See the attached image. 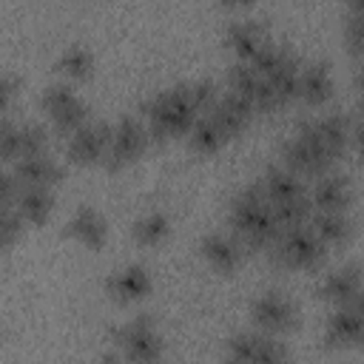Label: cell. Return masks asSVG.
Returning <instances> with one entry per match:
<instances>
[{
  "mask_svg": "<svg viewBox=\"0 0 364 364\" xmlns=\"http://www.w3.org/2000/svg\"><path fill=\"white\" fill-rule=\"evenodd\" d=\"M14 208L26 219V225H43L54 210V191L40 185H23Z\"/></svg>",
  "mask_w": 364,
  "mask_h": 364,
  "instance_id": "cell-20",
  "label": "cell"
},
{
  "mask_svg": "<svg viewBox=\"0 0 364 364\" xmlns=\"http://www.w3.org/2000/svg\"><path fill=\"white\" fill-rule=\"evenodd\" d=\"M26 219L20 216V210L14 205H0V242L3 247H11L20 236H23Z\"/></svg>",
  "mask_w": 364,
  "mask_h": 364,
  "instance_id": "cell-31",
  "label": "cell"
},
{
  "mask_svg": "<svg viewBox=\"0 0 364 364\" xmlns=\"http://www.w3.org/2000/svg\"><path fill=\"white\" fill-rule=\"evenodd\" d=\"M358 88H361V94H364V65L358 68Z\"/></svg>",
  "mask_w": 364,
  "mask_h": 364,
  "instance_id": "cell-36",
  "label": "cell"
},
{
  "mask_svg": "<svg viewBox=\"0 0 364 364\" xmlns=\"http://www.w3.org/2000/svg\"><path fill=\"white\" fill-rule=\"evenodd\" d=\"M228 91L242 97L253 114H267V111H279L276 108V100H273V91L267 85V80L250 65V63H242L236 60L230 68H228Z\"/></svg>",
  "mask_w": 364,
  "mask_h": 364,
  "instance_id": "cell-7",
  "label": "cell"
},
{
  "mask_svg": "<svg viewBox=\"0 0 364 364\" xmlns=\"http://www.w3.org/2000/svg\"><path fill=\"white\" fill-rule=\"evenodd\" d=\"M17 91H20V77L6 68V71L0 74V114H3V117L11 114V102H14Z\"/></svg>",
  "mask_w": 364,
  "mask_h": 364,
  "instance_id": "cell-32",
  "label": "cell"
},
{
  "mask_svg": "<svg viewBox=\"0 0 364 364\" xmlns=\"http://www.w3.org/2000/svg\"><path fill=\"white\" fill-rule=\"evenodd\" d=\"M282 165L290 171V173H296L299 179H318V176H324V173H330V168L336 165V159L333 156H327L321 148H316L313 142H307V139H301V136H290V139H284V145H282Z\"/></svg>",
  "mask_w": 364,
  "mask_h": 364,
  "instance_id": "cell-8",
  "label": "cell"
},
{
  "mask_svg": "<svg viewBox=\"0 0 364 364\" xmlns=\"http://www.w3.org/2000/svg\"><path fill=\"white\" fill-rule=\"evenodd\" d=\"M253 364H293V361H290V350H287V344H284L279 336H267V333H262L259 353H256V361H253Z\"/></svg>",
  "mask_w": 364,
  "mask_h": 364,
  "instance_id": "cell-29",
  "label": "cell"
},
{
  "mask_svg": "<svg viewBox=\"0 0 364 364\" xmlns=\"http://www.w3.org/2000/svg\"><path fill=\"white\" fill-rule=\"evenodd\" d=\"M228 225H230V233L245 245V250H270V245L284 230L259 179L245 185L230 199Z\"/></svg>",
  "mask_w": 364,
  "mask_h": 364,
  "instance_id": "cell-1",
  "label": "cell"
},
{
  "mask_svg": "<svg viewBox=\"0 0 364 364\" xmlns=\"http://www.w3.org/2000/svg\"><path fill=\"white\" fill-rule=\"evenodd\" d=\"M222 37H225V46H230V51L242 63L253 60L273 40L267 26L259 17H233V20H228Z\"/></svg>",
  "mask_w": 364,
  "mask_h": 364,
  "instance_id": "cell-10",
  "label": "cell"
},
{
  "mask_svg": "<svg viewBox=\"0 0 364 364\" xmlns=\"http://www.w3.org/2000/svg\"><path fill=\"white\" fill-rule=\"evenodd\" d=\"M57 71L65 74L68 80H82L94 71V54L82 43H68L57 54Z\"/></svg>",
  "mask_w": 364,
  "mask_h": 364,
  "instance_id": "cell-23",
  "label": "cell"
},
{
  "mask_svg": "<svg viewBox=\"0 0 364 364\" xmlns=\"http://www.w3.org/2000/svg\"><path fill=\"white\" fill-rule=\"evenodd\" d=\"M262 333L256 330H239L225 341V364H253L259 353Z\"/></svg>",
  "mask_w": 364,
  "mask_h": 364,
  "instance_id": "cell-26",
  "label": "cell"
},
{
  "mask_svg": "<svg viewBox=\"0 0 364 364\" xmlns=\"http://www.w3.org/2000/svg\"><path fill=\"white\" fill-rule=\"evenodd\" d=\"M202 114H205V108H202L191 80L162 88L142 102V117H145V128H148L151 139H171V136L191 134L193 122Z\"/></svg>",
  "mask_w": 364,
  "mask_h": 364,
  "instance_id": "cell-2",
  "label": "cell"
},
{
  "mask_svg": "<svg viewBox=\"0 0 364 364\" xmlns=\"http://www.w3.org/2000/svg\"><path fill=\"white\" fill-rule=\"evenodd\" d=\"M199 250H202V259L219 273H233L245 259V245L233 233H222V230L202 236Z\"/></svg>",
  "mask_w": 364,
  "mask_h": 364,
  "instance_id": "cell-13",
  "label": "cell"
},
{
  "mask_svg": "<svg viewBox=\"0 0 364 364\" xmlns=\"http://www.w3.org/2000/svg\"><path fill=\"white\" fill-rule=\"evenodd\" d=\"M117 344L122 347L131 364H156L162 358V336L151 316H134L114 330Z\"/></svg>",
  "mask_w": 364,
  "mask_h": 364,
  "instance_id": "cell-4",
  "label": "cell"
},
{
  "mask_svg": "<svg viewBox=\"0 0 364 364\" xmlns=\"http://www.w3.org/2000/svg\"><path fill=\"white\" fill-rule=\"evenodd\" d=\"M188 142H191V148H193L196 154L208 156V154H216V151L228 142V134H225L208 114H202V117L193 122V128H191V134H188Z\"/></svg>",
  "mask_w": 364,
  "mask_h": 364,
  "instance_id": "cell-24",
  "label": "cell"
},
{
  "mask_svg": "<svg viewBox=\"0 0 364 364\" xmlns=\"http://www.w3.org/2000/svg\"><path fill=\"white\" fill-rule=\"evenodd\" d=\"M364 287V270L355 264V262H347L336 270H330L321 284H318V296L336 307H344V304H353L355 296L361 293Z\"/></svg>",
  "mask_w": 364,
  "mask_h": 364,
  "instance_id": "cell-11",
  "label": "cell"
},
{
  "mask_svg": "<svg viewBox=\"0 0 364 364\" xmlns=\"http://www.w3.org/2000/svg\"><path fill=\"white\" fill-rule=\"evenodd\" d=\"M250 318L259 327V333L282 336L299 324V310L284 293H259L250 301Z\"/></svg>",
  "mask_w": 364,
  "mask_h": 364,
  "instance_id": "cell-6",
  "label": "cell"
},
{
  "mask_svg": "<svg viewBox=\"0 0 364 364\" xmlns=\"http://www.w3.org/2000/svg\"><path fill=\"white\" fill-rule=\"evenodd\" d=\"M344 40L353 54H364V0H350L344 14Z\"/></svg>",
  "mask_w": 364,
  "mask_h": 364,
  "instance_id": "cell-28",
  "label": "cell"
},
{
  "mask_svg": "<svg viewBox=\"0 0 364 364\" xmlns=\"http://www.w3.org/2000/svg\"><path fill=\"white\" fill-rule=\"evenodd\" d=\"M353 307L361 313V318H364V287H361V293L355 296V301H353Z\"/></svg>",
  "mask_w": 364,
  "mask_h": 364,
  "instance_id": "cell-34",
  "label": "cell"
},
{
  "mask_svg": "<svg viewBox=\"0 0 364 364\" xmlns=\"http://www.w3.org/2000/svg\"><path fill=\"white\" fill-rule=\"evenodd\" d=\"M111 134L114 125H108L105 119H88L80 131H74L68 136L65 154L71 162L77 165H91V162H105L108 145H111Z\"/></svg>",
  "mask_w": 364,
  "mask_h": 364,
  "instance_id": "cell-9",
  "label": "cell"
},
{
  "mask_svg": "<svg viewBox=\"0 0 364 364\" xmlns=\"http://www.w3.org/2000/svg\"><path fill=\"white\" fill-rule=\"evenodd\" d=\"M353 142H355V148H358V154L364 156V119L353 125Z\"/></svg>",
  "mask_w": 364,
  "mask_h": 364,
  "instance_id": "cell-33",
  "label": "cell"
},
{
  "mask_svg": "<svg viewBox=\"0 0 364 364\" xmlns=\"http://www.w3.org/2000/svg\"><path fill=\"white\" fill-rule=\"evenodd\" d=\"M313 233L330 247V245H344L353 236V222L344 210H316L310 219Z\"/></svg>",
  "mask_w": 364,
  "mask_h": 364,
  "instance_id": "cell-21",
  "label": "cell"
},
{
  "mask_svg": "<svg viewBox=\"0 0 364 364\" xmlns=\"http://www.w3.org/2000/svg\"><path fill=\"white\" fill-rule=\"evenodd\" d=\"M151 142V134L145 128V119L134 117V114H125L114 122V134H111V145H108V154H105V165L108 168H125L131 165L134 159H139L145 154Z\"/></svg>",
  "mask_w": 364,
  "mask_h": 364,
  "instance_id": "cell-5",
  "label": "cell"
},
{
  "mask_svg": "<svg viewBox=\"0 0 364 364\" xmlns=\"http://www.w3.org/2000/svg\"><path fill=\"white\" fill-rule=\"evenodd\" d=\"M65 233L71 239H77L80 245H85L88 250H100L105 245V239H108V225H105V219H102V213L97 208L80 205L71 213V219L65 222Z\"/></svg>",
  "mask_w": 364,
  "mask_h": 364,
  "instance_id": "cell-17",
  "label": "cell"
},
{
  "mask_svg": "<svg viewBox=\"0 0 364 364\" xmlns=\"http://www.w3.org/2000/svg\"><path fill=\"white\" fill-rule=\"evenodd\" d=\"M208 117L228 134V139H233V136H239V134L247 128V122H250V117H253V108H250L242 97L225 91V94H219V100L210 105Z\"/></svg>",
  "mask_w": 364,
  "mask_h": 364,
  "instance_id": "cell-18",
  "label": "cell"
},
{
  "mask_svg": "<svg viewBox=\"0 0 364 364\" xmlns=\"http://www.w3.org/2000/svg\"><path fill=\"white\" fill-rule=\"evenodd\" d=\"M324 344L327 347H350L364 344V318L353 304L336 307L324 321Z\"/></svg>",
  "mask_w": 364,
  "mask_h": 364,
  "instance_id": "cell-14",
  "label": "cell"
},
{
  "mask_svg": "<svg viewBox=\"0 0 364 364\" xmlns=\"http://www.w3.org/2000/svg\"><path fill=\"white\" fill-rule=\"evenodd\" d=\"M316 128H318L324 145H327L336 156H341L344 148H347V142L353 139V125H350V119H347L344 114H338V111H330V114H324V117H316Z\"/></svg>",
  "mask_w": 364,
  "mask_h": 364,
  "instance_id": "cell-22",
  "label": "cell"
},
{
  "mask_svg": "<svg viewBox=\"0 0 364 364\" xmlns=\"http://www.w3.org/2000/svg\"><path fill=\"white\" fill-rule=\"evenodd\" d=\"M80 94L71 88V82H51V85H46L43 88V94H40V105L46 108V114L51 117L54 111H60V108H65L71 100H77Z\"/></svg>",
  "mask_w": 364,
  "mask_h": 364,
  "instance_id": "cell-30",
  "label": "cell"
},
{
  "mask_svg": "<svg viewBox=\"0 0 364 364\" xmlns=\"http://www.w3.org/2000/svg\"><path fill=\"white\" fill-rule=\"evenodd\" d=\"M20 185H40V188H54L60 179H63V168L54 156L48 154H37V156H26V159H17L9 165Z\"/></svg>",
  "mask_w": 364,
  "mask_h": 364,
  "instance_id": "cell-19",
  "label": "cell"
},
{
  "mask_svg": "<svg viewBox=\"0 0 364 364\" xmlns=\"http://www.w3.org/2000/svg\"><path fill=\"white\" fill-rule=\"evenodd\" d=\"M310 202H313V210H344L347 213V208L353 202V185L344 173L330 171L313 182Z\"/></svg>",
  "mask_w": 364,
  "mask_h": 364,
  "instance_id": "cell-16",
  "label": "cell"
},
{
  "mask_svg": "<svg viewBox=\"0 0 364 364\" xmlns=\"http://www.w3.org/2000/svg\"><path fill=\"white\" fill-rule=\"evenodd\" d=\"M324 253H327V245L313 233L310 222L296 225V228H284L282 236L267 250L270 262L293 267V270H313L324 259Z\"/></svg>",
  "mask_w": 364,
  "mask_h": 364,
  "instance_id": "cell-3",
  "label": "cell"
},
{
  "mask_svg": "<svg viewBox=\"0 0 364 364\" xmlns=\"http://www.w3.org/2000/svg\"><path fill=\"white\" fill-rule=\"evenodd\" d=\"M131 233H134V239H136L139 245L154 247V245L165 242V236L171 233V219H168L165 210H145V213L134 222Z\"/></svg>",
  "mask_w": 364,
  "mask_h": 364,
  "instance_id": "cell-25",
  "label": "cell"
},
{
  "mask_svg": "<svg viewBox=\"0 0 364 364\" xmlns=\"http://www.w3.org/2000/svg\"><path fill=\"white\" fill-rule=\"evenodd\" d=\"M100 364H122V361H119L117 355H102V358H100Z\"/></svg>",
  "mask_w": 364,
  "mask_h": 364,
  "instance_id": "cell-35",
  "label": "cell"
},
{
  "mask_svg": "<svg viewBox=\"0 0 364 364\" xmlns=\"http://www.w3.org/2000/svg\"><path fill=\"white\" fill-rule=\"evenodd\" d=\"M46 145H48V128L46 125H40L34 119L20 122V128H17V159L46 154Z\"/></svg>",
  "mask_w": 364,
  "mask_h": 364,
  "instance_id": "cell-27",
  "label": "cell"
},
{
  "mask_svg": "<svg viewBox=\"0 0 364 364\" xmlns=\"http://www.w3.org/2000/svg\"><path fill=\"white\" fill-rule=\"evenodd\" d=\"M333 71L324 60L301 63L299 68V100L307 105H324L333 97Z\"/></svg>",
  "mask_w": 364,
  "mask_h": 364,
  "instance_id": "cell-15",
  "label": "cell"
},
{
  "mask_svg": "<svg viewBox=\"0 0 364 364\" xmlns=\"http://www.w3.org/2000/svg\"><path fill=\"white\" fill-rule=\"evenodd\" d=\"M151 287H154V282H151L148 267L136 264V262L122 264L119 270H111L105 276V290L117 301H139L142 296L151 293Z\"/></svg>",
  "mask_w": 364,
  "mask_h": 364,
  "instance_id": "cell-12",
  "label": "cell"
}]
</instances>
